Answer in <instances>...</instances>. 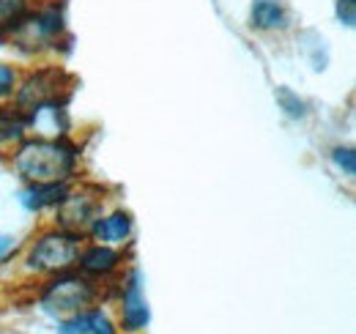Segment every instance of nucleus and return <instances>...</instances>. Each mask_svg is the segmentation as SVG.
<instances>
[{
  "label": "nucleus",
  "instance_id": "1",
  "mask_svg": "<svg viewBox=\"0 0 356 334\" xmlns=\"http://www.w3.org/2000/svg\"><path fill=\"white\" fill-rule=\"evenodd\" d=\"M74 167V148L58 140L25 143L17 154V170L33 184H60Z\"/></svg>",
  "mask_w": 356,
  "mask_h": 334
},
{
  "label": "nucleus",
  "instance_id": "2",
  "mask_svg": "<svg viewBox=\"0 0 356 334\" xmlns=\"http://www.w3.org/2000/svg\"><path fill=\"white\" fill-rule=\"evenodd\" d=\"M80 260V239L77 233H47L31 252V266L42 271H63Z\"/></svg>",
  "mask_w": 356,
  "mask_h": 334
},
{
  "label": "nucleus",
  "instance_id": "3",
  "mask_svg": "<svg viewBox=\"0 0 356 334\" xmlns=\"http://www.w3.org/2000/svg\"><path fill=\"white\" fill-rule=\"evenodd\" d=\"M93 299V288L80 277H63L52 283L42 296V307L49 315H80Z\"/></svg>",
  "mask_w": 356,
  "mask_h": 334
},
{
  "label": "nucleus",
  "instance_id": "4",
  "mask_svg": "<svg viewBox=\"0 0 356 334\" xmlns=\"http://www.w3.org/2000/svg\"><path fill=\"white\" fill-rule=\"evenodd\" d=\"M55 99H58L55 74L42 72V74H36V77H31V80L25 83V88H22L19 96H17V104H19L22 110L33 113V110L42 107V104H55Z\"/></svg>",
  "mask_w": 356,
  "mask_h": 334
},
{
  "label": "nucleus",
  "instance_id": "5",
  "mask_svg": "<svg viewBox=\"0 0 356 334\" xmlns=\"http://www.w3.org/2000/svg\"><path fill=\"white\" fill-rule=\"evenodd\" d=\"M58 216H60V225L74 233V230H83L93 219V206L86 198H74V195H66L60 203H58Z\"/></svg>",
  "mask_w": 356,
  "mask_h": 334
},
{
  "label": "nucleus",
  "instance_id": "6",
  "mask_svg": "<svg viewBox=\"0 0 356 334\" xmlns=\"http://www.w3.org/2000/svg\"><path fill=\"white\" fill-rule=\"evenodd\" d=\"M148 324V304L145 299L140 296V285H137V274H132V283L127 288V296H124V326L127 329H140Z\"/></svg>",
  "mask_w": 356,
  "mask_h": 334
},
{
  "label": "nucleus",
  "instance_id": "7",
  "mask_svg": "<svg viewBox=\"0 0 356 334\" xmlns=\"http://www.w3.org/2000/svg\"><path fill=\"white\" fill-rule=\"evenodd\" d=\"M66 195H69V192H66L63 181H60V184H33L31 189L22 192V203H25V209L39 211V209H44V206H58Z\"/></svg>",
  "mask_w": 356,
  "mask_h": 334
},
{
  "label": "nucleus",
  "instance_id": "8",
  "mask_svg": "<svg viewBox=\"0 0 356 334\" xmlns=\"http://www.w3.org/2000/svg\"><path fill=\"white\" fill-rule=\"evenodd\" d=\"M250 19L255 28L261 31H274V28H282L288 14L282 8L280 0H255L252 3V11H250Z\"/></svg>",
  "mask_w": 356,
  "mask_h": 334
},
{
  "label": "nucleus",
  "instance_id": "9",
  "mask_svg": "<svg viewBox=\"0 0 356 334\" xmlns=\"http://www.w3.org/2000/svg\"><path fill=\"white\" fill-rule=\"evenodd\" d=\"M60 334H115V332H113L110 318L93 310V312H80L72 321H66Z\"/></svg>",
  "mask_w": 356,
  "mask_h": 334
},
{
  "label": "nucleus",
  "instance_id": "10",
  "mask_svg": "<svg viewBox=\"0 0 356 334\" xmlns=\"http://www.w3.org/2000/svg\"><path fill=\"white\" fill-rule=\"evenodd\" d=\"M129 230H132V219H129V214H121V211L93 222V236L102 241H124L129 236Z\"/></svg>",
  "mask_w": 356,
  "mask_h": 334
},
{
  "label": "nucleus",
  "instance_id": "11",
  "mask_svg": "<svg viewBox=\"0 0 356 334\" xmlns=\"http://www.w3.org/2000/svg\"><path fill=\"white\" fill-rule=\"evenodd\" d=\"M31 124L36 126L39 132L49 134V137H58V134H63V129H66V118H63V113H60L58 104H42V107L33 110Z\"/></svg>",
  "mask_w": 356,
  "mask_h": 334
},
{
  "label": "nucleus",
  "instance_id": "12",
  "mask_svg": "<svg viewBox=\"0 0 356 334\" xmlns=\"http://www.w3.org/2000/svg\"><path fill=\"white\" fill-rule=\"evenodd\" d=\"M80 263H83V269L90 271V274H107V271L115 269L118 252L110 250V247H90V250L80 257Z\"/></svg>",
  "mask_w": 356,
  "mask_h": 334
},
{
  "label": "nucleus",
  "instance_id": "13",
  "mask_svg": "<svg viewBox=\"0 0 356 334\" xmlns=\"http://www.w3.org/2000/svg\"><path fill=\"white\" fill-rule=\"evenodd\" d=\"M25 17V0H0V31L14 28Z\"/></svg>",
  "mask_w": 356,
  "mask_h": 334
},
{
  "label": "nucleus",
  "instance_id": "14",
  "mask_svg": "<svg viewBox=\"0 0 356 334\" xmlns=\"http://www.w3.org/2000/svg\"><path fill=\"white\" fill-rule=\"evenodd\" d=\"M25 134V124L22 121H14V118H6L0 116V143H11V140H19Z\"/></svg>",
  "mask_w": 356,
  "mask_h": 334
},
{
  "label": "nucleus",
  "instance_id": "15",
  "mask_svg": "<svg viewBox=\"0 0 356 334\" xmlns=\"http://www.w3.org/2000/svg\"><path fill=\"white\" fill-rule=\"evenodd\" d=\"M277 99H280V104L288 110V116H293V118H296V116H305V104H302L288 88H280V90H277Z\"/></svg>",
  "mask_w": 356,
  "mask_h": 334
},
{
  "label": "nucleus",
  "instance_id": "16",
  "mask_svg": "<svg viewBox=\"0 0 356 334\" xmlns=\"http://www.w3.org/2000/svg\"><path fill=\"white\" fill-rule=\"evenodd\" d=\"M337 19L348 28H354L356 22V0H337Z\"/></svg>",
  "mask_w": 356,
  "mask_h": 334
},
{
  "label": "nucleus",
  "instance_id": "17",
  "mask_svg": "<svg viewBox=\"0 0 356 334\" xmlns=\"http://www.w3.org/2000/svg\"><path fill=\"white\" fill-rule=\"evenodd\" d=\"M334 162H337V167H343L348 175L356 173V157L351 148H337V151H334Z\"/></svg>",
  "mask_w": 356,
  "mask_h": 334
},
{
  "label": "nucleus",
  "instance_id": "18",
  "mask_svg": "<svg viewBox=\"0 0 356 334\" xmlns=\"http://www.w3.org/2000/svg\"><path fill=\"white\" fill-rule=\"evenodd\" d=\"M11 85H14V72L0 63V96H6L11 90Z\"/></svg>",
  "mask_w": 356,
  "mask_h": 334
},
{
  "label": "nucleus",
  "instance_id": "19",
  "mask_svg": "<svg viewBox=\"0 0 356 334\" xmlns=\"http://www.w3.org/2000/svg\"><path fill=\"white\" fill-rule=\"evenodd\" d=\"M11 244H14V241H11V239H8V236H0V257H3V255H6V252L11 250Z\"/></svg>",
  "mask_w": 356,
  "mask_h": 334
}]
</instances>
